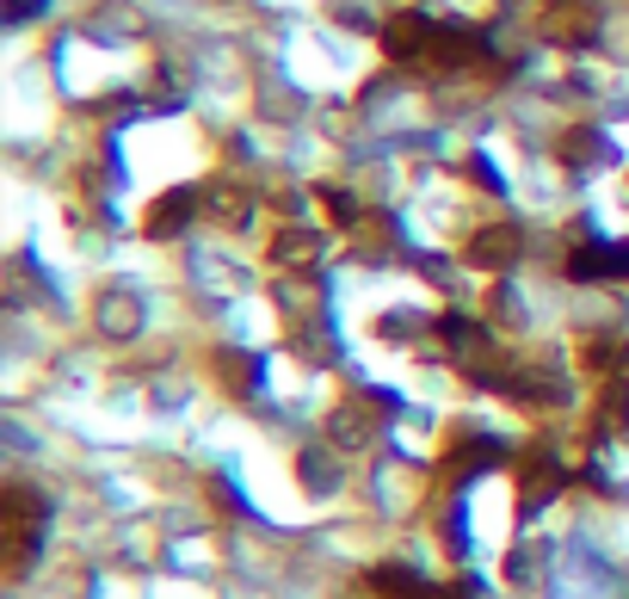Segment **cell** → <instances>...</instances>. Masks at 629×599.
<instances>
[{"mask_svg": "<svg viewBox=\"0 0 629 599\" xmlns=\"http://www.w3.org/2000/svg\"><path fill=\"white\" fill-rule=\"evenodd\" d=\"M568 278H629V248H617V241H599V248H574L568 260Z\"/></svg>", "mask_w": 629, "mask_h": 599, "instance_id": "obj_1", "label": "cell"}, {"mask_svg": "<svg viewBox=\"0 0 629 599\" xmlns=\"http://www.w3.org/2000/svg\"><path fill=\"white\" fill-rule=\"evenodd\" d=\"M494 464H506V445H494V439H469L451 451V476L457 483H469V476H481V470H494Z\"/></svg>", "mask_w": 629, "mask_h": 599, "instance_id": "obj_2", "label": "cell"}, {"mask_svg": "<svg viewBox=\"0 0 629 599\" xmlns=\"http://www.w3.org/2000/svg\"><path fill=\"white\" fill-rule=\"evenodd\" d=\"M186 211H198V192H167V198L149 211V235H154V241L179 235V229H186Z\"/></svg>", "mask_w": 629, "mask_h": 599, "instance_id": "obj_3", "label": "cell"}, {"mask_svg": "<svg viewBox=\"0 0 629 599\" xmlns=\"http://www.w3.org/2000/svg\"><path fill=\"white\" fill-rule=\"evenodd\" d=\"M518 476H525V507H537V495H543V501H550V495H562V483H568L555 458H525V470H518Z\"/></svg>", "mask_w": 629, "mask_h": 599, "instance_id": "obj_4", "label": "cell"}, {"mask_svg": "<svg viewBox=\"0 0 629 599\" xmlns=\"http://www.w3.org/2000/svg\"><path fill=\"white\" fill-rule=\"evenodd\" d=\"M513 253H518V229L476 235V266H513Z\"/></svg>", "mask_w": 629, "mask_h": 599, "instance_id": "obj_5", "label": "cell"}, {"mask_svg": "<svg viewBox=\"0 0 629 599\" xmlns=\"http://www.w3.org/2000/svg\"><path fill=\"white\" fill-rule=\"evenodd\" d=\"M377 594H389V599H432V587L414 575V569H377Z\"/></svg>", "mask_w": 629, "mask_h": 599, "instance_id": "obj_6", "label": "cell"}, {"mask_svg": "<svg viewBox=\"0 0 629 599\" xmlns=\"http://www.w3.org/2000/svg\"><path fill=\"white\" fill-rule=\"evenodd\" d=\"M99 315H105V328H112V334H130L136 328V303L124 297V290H112V297L99 303Z\"/></svg>", "mask_w": 629, "mask_h": 599, "instance_id": "obj_7", "label": "cell"}, {"mask_svg": "<svg viewBox=\"0 0 629 599\" xmlns=\"http://www.w3.org/2000/svg\"><path fill=\"white\" fill-rule=\"evenodd\" d=\"M223 365H229V371H223L229 389H260V359H253V352H248V359H241V352H223Z\"/></svg>", "mask_w": 629, "mask_h": 599, "instance_id": "obj_8", "label": "cell"}, {"mask_svg": "<svg viewBox=\"0 0 629 599\" xmlns=\"http://www.w3.org/2000/svg\"><path fill=\"white\" fill-rule=\"evenodd\" d=\"M334 439H340V445H364V439H370V421H364L358 408H340V414H334Z\"/></svg>", "mask_w": 629, "mask_h": 599, "instance_id": "obj_9", "label": "cell"}, {"mask_svg": "<svg viewBox=\"0 0 629 599\" xmlns=\"http://www.w3.org/2000/svg\"><path fill=\"white\" fill-rule=\"evenodd\" d=\"M32 7H38V0H13V13H32Z\"/></svg>", "mask_w": 629, "mask_h": 599, "instance_id": "obj_10", "label": "cell"}]
</instances>
